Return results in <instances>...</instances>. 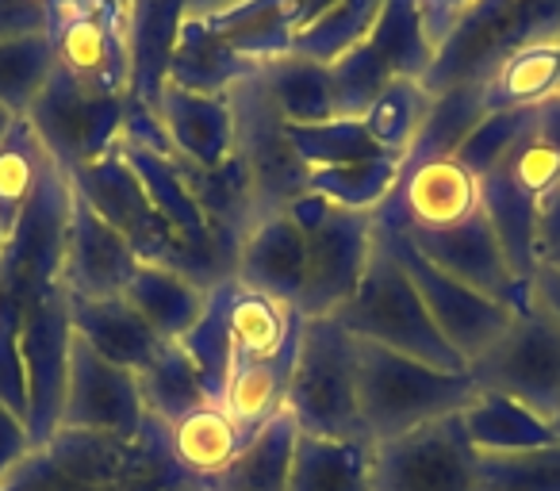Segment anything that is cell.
Returning a JSON list of instances; mask_svg holds the SVG:
<instances>
[{
  "instance_id": "cell-1",
  "label": "cell",
  "mask_w": 560,
  "mask_h": 491,
  "mask_svg": "<svg viewBox=\"0 0 560 491\" xmlns=\"http://www.w3.org/2000/svg\"><path fill=\"white\" fill-rule=\"evenodd\" d=\"M70 185L81 200H89V208L96 215H104L119 234L127 238V246L135 250V258L147 266H165L177 269L180 277H188L200 289H219L223 281L234 277V266L219 254H208L200 246H192L188 238H180L162 211L150 203L147 188L139 185L135 169L119 154V142L101 154L96 162H85L78 169H70Z\"/></svg>"
},
{
  "instance_id": "cell-2",
  "label": "cell",
  "mask_w": 560,
  "mask_h": 491,
  "mask_svg": "<svg viewBox=\"0 0 560 491\" xmlns=\"http://www.w3.org/2000/svg\"><path fill=\"white\" fill-rule=\"evenodd\" d=\"M476 391L468 369L445 373L358 338V411L369 442H388L445 414H460Z\"/></svg>"
},
{
  "instance_id": "cell-3",
  "label": "cell",
  "mask_w": 560,
  "mask_h": 491,
  "mask_svg": "<svg viewBox=\"0 0 560 491\" xmlns=\"http://www.w3.org/2000/svg\"><path fill=\"white\" fill-rule=\"evenodd\" d=\"M545 43H560V0H476L438 47L422 85L434 96L483 85L503 58Z\"/></svg>"
},
{
  "instance_id": "cell-4",
  "label": "cell",
  "mask_w": 560,
  "mask_h": 491,
  "mask_svg": "<svg viewBox=\"0 0 560 491\" xmlns=\"http://www.w3.org/2000/svg\"><path fill=\"white\" fill-rule=\"evenodd\" d=\"M284 411L304 434L369 442L358 411V338L335 319H300Z\"/></svg>"
},
{
  "instance_id": "cell-5",
  "label": "cell",
  "mask_w": 560,
  "mask_h": 491,
  "mask_svg": "<svg viewBox=\"0 0 560 491\" xmlns=\"http://www.w3.org/2000/svg\"><path fill=\"white\" fill-rule=\"evenodd\" d=\"M353 338H365L384 350H396L404 358H415L422 365L445 369V373H465V361L450 350L438 327L430 323L427 307H422L419 292H415L411 277L404 273L392 250L384 246L381 231H376V246L369 269L361 277L358 292L350 304L335 315Z\"/></svg>"
},
{
  "instance_id": "cell-6",
  "label": "cell",
  "mask_w": 560,
  "mask_h": 491,
  "mask_svg": "<svg viewBox=\"0 0 560 491\" xmlns=\"http://www.w3.org/2000/svg\"><path fill=\"white\" fill-rule=\"evenodd\" d=\"M289 215L300 223L307 246L304 289H300L296 300L300 319L338 315L358 292L369 258H373L376 215L338 208V203L323 200L315 192H304L300 200H292Z\"/></svg>"
},
{
  "instance_id": "cell-7",
  "label": "cell",
  "mask_w": 560,
  "mask_h": 491,
  "mask_svg": "<svg viewBox=\"0 0 560 491\" xmlns=\"http://www.w3.org/2000/svg\"><path fill=\"white\" fill-rule=\"evenodd\" d=\"M226 96L234 112V162L246 177L254 223L289 211L292 200H300L312 185V169L300 162L289 142V119L280 116L277 101L265 89L261 70Z\"/></svg>"
},
{
  "instance_id": "cell-8",
  "label": "cell",
  "mask_w": 560,
  "mask_h": 491,
  "mask_svg": "<svg viewBox=\"0 0 560 491\" xmlns=\"http://www.w3.org/2000/svg\"><path fill=\"white\" fill-rule=\"evenodd\" d=\"M43 449L93 491H177L192 480L173 453L170 426L158 419H147L139 437L55 430Z\"/></svg>"
},
{
  "instance_id": "cell-9",
  "label": "cell",
  "mask_w": 560,
  "mask_h": 491,
  "mask_svg": "<svg viewBox=\"0 0 560 491\" xmlns=\"http://www.w3.org/2000/svg\"><path fill=\"white\" fill-rule=\"evenodd\" d=\"M480 391H495L541 419H560V330L537 307H522L506 330L468 365Z\"/></svg>"
},
{
  "instance_id": "cell-10",
  "label": "cell",
  "mask_w": 560,
  "mask_h": 491,
  "mask_svg": "<svg viewBox=\"0 0 560 491\" xmlns=\"http://www.w3.org/2000/svg\"><path fill=\"white\" fill-rule=\"evenodd\" d=\"M55 70L101 96H131L127 0H50Z\"/></svg>"
},
{
  "instance_id": "cell-11",
  "label": "cell",
  "mask_w": 560,
  "mask_h": 491,
  "mask_svg": "<svg viewBox=\"0 0 560 491\" xmlns=\"http://www.w3.org/2000/svg\"><path fill=\"white\" fill-rule=\"evenodd\" d=\"M373 491H488L460 414L373 442Z\"/></svg>"
},
{
  "instance_id": "cell-12",
  "label": "cell",
  "mask_w": 560,
  "mask_h": 491,
  "mask_svg": "<svg viewBox=\"0 0 560 491\" xmlns=\"http://www.w3.org/2000/svg\"><path fill=\"white\" fill-rule=\"evenodd\" d=\"M376 231H381L384 246L392 250V258L404 266V273L411 277L415 292H419L422 307H427L430 323L438 327V335L450 342V350L465 361V369L495 342L506 330V323L514 319V312L499 300L483 296V292L468 289V284L453 281L450 273H442L438 266H430L411 242L388 226L384 219H376Z\"/></svg>"
},
{
  "instance_id": "cell-13",
  "label": "cell",
  "mask_w": 560,
  "mask_h": 491,
  "mask_svg": "<svg viewBox=\"0 0 560 491\" xmlns=\"http://www.w3.org/2000/svg\"><path fill=\"white\" fill-rule=\"evenodd\" d=\"M124 116L127 96H101L66 78L62 70L50 73L43 93L27 108V124L66 173L108 154L124 135Z\"/></svg>"
},
{
  "instance_id": "cell-14",
  "label": "cell",
  "mask_w": 560,
  "mask_h": 491,
  "mask_svg": "<svg viewBox=\"0 0 560 491\" xmlns=\"http://www.w3.org/2000/svg\"><path fill=\"white\" fill-rule=\"evenodd\" d=\"M73 350V307L70 292L58 281L24 312L20 327V361L27 381V430L35 445H47L58 430L66 396V369Z\"/></svg>"
},
{
  "instance_id": "cell-15",
  "label": "cell",
  "mask_w": 560,
  "mask_h": 491,
  "mask_svg": "<svg viewBox=\"0 0 560 491\" xmlns=\"http://www.w3.org/2000/svg\"><path fill=\"white\" fill-rule=\"evenodd\" d=\"M147 419L139 373L101 358L93 346L73 335L58 430H101L116 437H139Z\"/></svg>"
},
{
  "instance_id": "cell-16",
  "label": "cell",
  "mask_w": 560,
  "mask_h": 491,
  "mask_svg": "<svg viewBox=\"0 0 560 491\" xmlns=\"http://www.w3.org/2000/svg\"><path fill=\"white\" fill-rule=\"evenodd\" d=\"M483 211L480 177L468 173L457 157H430V162L407 165L396 192L384 200L376 219L407 234L450 231L468 223Z\"/></svg>"
},
{
  "instance_id": "cell-17",
  "label": "cell",
  "mask_w": 560,
  "mask_h": 491,
  "mask_svg": "<svg viewBox=\"0 0 560 491\" xmlns=\"http://www.w3.org/2000/svg\"><path fill=\"white\" fill-rule=\"evenodd\" d=\"M399 234L411 242L430 266L450 273L453 281L499 300V304H506L511 312L529 307V284H522L518 277H514L511 261H506L503 246H499L495 231H491L483 211L468 219V223L450 226V231H427V234L399 231Z\"/></svg>"
},
{
  "instance_id": "cell-18",
  "label": "cell",
  "mask_w": 560,
  "mask_h": 491,
  "mask_svg": "<svg viewBox=\"0 0 560 491\" xmlns=\"http://www.w3.org/2000/svg\"><path fill=\"white\" fill-rule=\"evenodd\" d=\"M139 269V258L127 246V238L89 208L73 192L70 219H66V238H62V284L73 300H112L124 296L127 281Z\"/></svg>"
},
{
  "instance_id": "cell-19",
  "label": "cell",
  "mask_w": 560,
  "mask_h": 491,
  "mask_svg": "<svg viewBox=\"0 0 560 491\" xmlns=\"http://www.w3.org/2000/svg\"><path fill=\"white\" fill-rule=\"evenodd\" d=\"M304 231L289 211H277V215L257 219L246 231L238 246V261H234V281L249 292H261V296L296 307L300 289H304Z\"/></svg>"
},
{
  "instance_id": "cell-20",
  "label": "cell",
  "mask_w": 560,
  "mask_h": 491,
  "mask_svg": "<svg viewBox=\"0 0 560 491\" xmlns=\"http://www.w3.org/2000/svg\"><path fill=\"white\" fill-rule=\"evenodd\" d=\"M158 124H162L170 147L180 157L196 165H215L234 157V112L231 96H203L185 93L177 85H165L154 108Z\"/></svg>"
},
{
  "instance_id": "cell-21",
  "label": "cell",
  "mask_w": 560,
  "mask_h": 491,
  "mask_svg": "<svg viewBox=\"0 0 560 491\" xmlns=\"http://www.w3.org/2000/svg\"><path fill=\"white\" fill-rule=\"evenodd\" d=\"M119 154H124V162L135 169L139 185L147 188L150 203L162 211L165 223H170L180 238H188L192 246H200V250H208V254H219V258H226L231 266L238 261V250H234L223 234H215V226L203 219V211L196 208V200L188 196L185 177H180L177 162H173L177 150H173V154H158V150L139 147V142L119 135Z\"/></svg>"
},
{
  "instance_id": "cell-22",
  "label": "cell",
  "mask_w": 560,
  "mask_h": 491,
  "mask_svg": "<svg viewBox=\"0 0 560 491\" xmlns=\"http://www.w3.org/2000/svg\"><path fill=\"white\" fill-rule=\"evenodd\" d=\"M185 0H127V43H131V101L154 112L165 89L170 58L177 47Z\"/></svg>"
},
{
  "instance_id": "cell-23",
  "label": "cell",
  "mask_w": 560,
  "mask_h": 491,
  "mask_svg": "<svg viewBox=\"0 0 560 491\" xmlns=\"http://www.w3.org/2000/svg\"><path fill=\"white\" fill-rule=\"evenodd\" d=\"M261 70L249 58L234 55L223 39L208 27V20H180L177 47L170 58V73L165 85H177L185 93H203V96H226L234 85L249 81Z\"/></svg>"
},
{
  "instance_id": "cell-24",
  "label": "cell",
  "mask_w": 560,
  "mask_h": 491,
  "mask_svg": "<svg viewBox=\"0 0 560 491\" xmlns=\"http://www.w3.org/2000/svg\"><path fill=\"white\" fill-rule=\"evenodd\" d=\"M124 300L162 342H180L200 323V315L208 312L211 292L192 284L188 277H180L177 269L139 261V269H135L124 289Z\"/></svg>"
},
{
  "instance_id": "cell-25",
  "label": "cell",
  "mask_w": 560,
  "mask_h": 491,
  "mask_svg": "<svg viewBox=\"0 0 560 491\" xmlns=\"http://www.w3.org/2000/svg\"><path fill=\"white\" fill-rule=\"evenodd\" d=\"M223 300H226V335H231L234 365L238 361L277 358L289 346H296L300 312L292 304H280L272 296L242 289L234 277L223 284Z\"/></svg>"
},
{
  "instance_id": "cell-26",
  "label": "cell",
  "mask_w": 560,
  "mask_h": 491,
  "mask_svg": "<svg viewBox=\"0 0 560 491\" xmlns=\"http://www.w3.org/2000/svg\"><path fill=\"white\" fill-rule=\"evenodd\" d=\"M300 426L289 411L272 414L249 434L238 457L219 476L203 480V491H289L292 457H296Z\"/></svg>"
},
{
  "instance_id": "cell-27",
  "label": "cell",
  "mask_w": 560,
  "mask_h": 491,
  "mask_svg": "<svg viewBox=\"0 0 560 491\" xmlns=\"http://www.w3.org/2000/svg\"><path fill=\"white\" fill-rule=\"evenodd\" d=\"M73 335L81 342L93 346L101 358L116 361L124 369H147L150 358L158 353L162 338L147 327V323L135 315V307H127L124 296L112 300H73Z\"/></svg>"
},
{
  "instance_id": "cell-28",
  "label": "cell",
  "mask_w": 560,
  "mask_h": 491,
  "mask_svg": "<svg viewBox=\"0 0 560 491\" xmlns=\"http://www.w3.org/2000/svg\"><path fill=\"white\" fill-rule=\"evenodd\" d=\"M491 173H499L534 203L560 185V96L545 101L541 108H529L526 127Z\"/></svg>"
},
{
  "instance_id": "cell-29",
  "label": "cell",
  "mask_w": 560,
  "mask_h": 491,
  "mask_svg": "<svg viewBox=\"0 0 560 491\" xmlns=\"http://www.w3.org/2000/svg\"><path fill=\"white\" fill-rule=\"evenodd\" d=\"M289 491H373V442H346L300 430Z\"/></svg>"
},
{
  "instance_id": "cell-30",
  "label": "cell",
  "mask_w": 560,
  "mask_h": 491,
  "mask_svg": "<svg viewBox=\"0 0 560 491\" xmlns=\"http://www.w3.org/2000/svg\"><path fill=\"white\" fill-rule=\"evenodd\" d=\"M460 426H465L472 449L483 457L537 449V445H549L560 437L549 419L514 404V399L495 396V391H476L472 404L460 411Z\"/></svg>"
},
{
  "instance_id": "cell-31",
  "label": "cell",
  "mask_w": 560,
  "mask_h": 491,
  "mask_svg": "<svg viewBox=\"0 0 560 491\" xmlns=\"http://www.w3.org/2000/svg\"><path fill=\"white\" fill-rule=\"evenodd\" d=\"M139 391H142V404H147V414L165 422V426H177V422L188 419L192 411L215 404L180 342L158 346L150 365L139 369Z\"/></svg>"
},
{
  "instance_id": "cell-32",
  "label": "cell",
  "mask_w": 560,
  "mask_h": 491,
  "mask_svg": "<svg viewBox=\"0 0 560 491\" xmlns=\"http://www.w3.org/2000/svg\"><path fill=\"white\" fill-rule=\"evenodd\" d=\"M292 358L296 346H289L277 358L261 361H238L226 376V388L219 396V407L231 414L238 426H246L254 434L257 426L284 411V396H289V376H292Z\"/></svg>"
},
{
  "instance_id": "cell-33",
  "label": "cell",
  "mask_w": 560,
  "mask_h": 491,
  "mask_svg": "<svg viewBox=\"0 0 560 491\" xmlns=\"http://www.w3.org/2000/svg\"><path fill=\"white\" fill-rule=\"evenodd\" d=\"M170 442H173V453H177L180 468H185L192 480L203 483V480H211V476H219L238 457V449L249 442V430L238 426L219 404H208L188 414V419H180L177 426H170Z\"/></svg>"
},
{
  "instance_id": "cell-34",
  "label": "cell",
  "mask_w": 560,
  "mask_h": 491,
  "mask_svg": "<svg viewBox=\"0 0 560 491\" xmlns=\"http://www.w3.org/2000/svg\"><path fill=\"white\" fill-rule=\"evenodd\" d=\"M480 89H483L488 112L541 108L545 101H557L560 96V43L526 47V50H518V55L503 58Z\"/></svg>"
},
{
  "instance_id": "cell-35",
  "label": "cell",
  "mask_w": 560,
  "mask_h": 491,
  "mask_svg": "<svg viewBox=\"0 0 560 491\" xmlns=\"http://www.w3.org/2000/svg\"><path fill=\"white\" fill-rule=\"evenodd\" d=\"M208 27L234 55L249 58L257 66L292 55V43H296L300 32L289 0H254V4H242V9L226 12V16L208 20Z\"/></svg>"
},
{
  "instance_id": "cell-36",
  "label": "cell",
  "mask_w": 560,
  "mask_h": 491,
  "mask_svg": "<svg viewBox=\"0 0 560 491\" xmlns=\"http://www.w3.org/2000/svg\"><path fill=\"white\" fill-rule=\"evenodd\" d=\"M261 81L289 124H327V119H338V96L335 85H330L327 66L300 55H284L277 62L261 66Z\"/></svg>"
},
{
  "instance_id": "cell-37",
  "label": "cell",
  "mask_w": 560,
  "mask_h": 491,
  "mask_svg": "<svg viewBox=\"0 0 560 491\" xmlns=\"http://www.w3.org/2000/svg\"><path fill=\"white\" fill-rule=\"evenodd\" d=\"M365 43L396 78L407 81L427 78L438 55V47L427 35V24H422L419 0H384Z\"/></svg>"
},
{
  "instance_id": "cell-38",
  "label": "cell",
  "mask_w": 560,
  "mask_h": 491,
  "mask_svg": "<svg viewBox=\"0 0 560 491\" xmlns=\"http://www.w3.org/2000/svg\"><path fill=\"white\" fill-rule=\"evenodd\" d=\"M50 165H55V157L47 154L27 116L12 119L4 139H0V226H4V234L24 215Z\"/></svg>"
},
{
  "instance_id": "cell-39",
  "label": "cell",
  "mask_w": 560,
  "mask_h": 491,
  "mask_svg": "<svg viewBox=\"0 0 560 491\" xmlns=\"http://www.w3.org/2000/svg\"><path fill=\"white\" fill-rule=\"evenodd\" d=\"M483 116H488V104H483L480 85H460V89H450V93H438L434 101H430L427 119H422L419 139L407 150L404 169L407 165L430 162V157H453Z\"/></svg>"
},
{
  "instance_id": "cell-40",
  "label": "cell",
  "mask_w": 560,
  "mask_h": 491,
  "mask_svg": "<svg viewBox=\"0 0 560 491\" xmlns=\"http://www.w3.org/2000/svg\"><path fill=\"white\" fill-rule=\"evenodd\" d=\"M399 177H404V162L392 157V154H381V157H365V162L312 169V185H307V192L323 196V200L338 203V208L369 211V215H376V211L384 208V200L396 192Z\"/></svg>"
},
{
  "instance_id": "cell-41",
  "label": "cell",
  "mask_w": 560,
  "mask_h": 491,
  "mask_svg": "<svg viewBox=\"0 0 560 491\" xmlns=\"http://www.w3.org/2000/svg\"><path fill=\"white\" fill-rule=\"evenodd\" d=\"M430 101H434V93H427L422 81L396 78L373 104H369L361 124H365L369 139H373L384 154L404 162L407 150H411L415 139H419L422 119H427V112H430Z\"/></svg>"
},
{
  "instance_id": "cell-42",
  "label": "cell",
  "mask_w": 560,
  "mask_h": 491,
  "mask_svg": "<svg viewBox=\"0 0 560 491\" xmlns=\"http://www.w3.org/2000/svg\"><path fill=\"white\" fill-rule=\"evenodd\" d=\"M381 4L384 0H335V4H327L312 24L300 27L296 43H292V55L330 66L335 58H342L346 50H353L358 43L369 39Z\"/></svg>"
},
{
  "instance_id": "cell-43",
  "label": "cell",
  "mask_w": 560,
  "mask_h": 491,
  "mask_svg": "<svg viewBox=\"0 0 560 491\" xmlns=\"http://www.w3.org/2000/svg\"><path fill=\"white\" fill-rule=\"evenodd\" d=\"M50 73H55V47L47 32L0 39V108L9 116H27Z\"/></svg>"
},
{
  "instance_id": "cell-44",
  "label": "cell",
  "mask_w": 560,
  "mask_h": 491,
  "mask_svg": "<svg viewBox=\"0 0 560 491\" xmlns=\"http://www.w3.org/2000/svg\"><path fill=\"white\" fill-rule=\"evenodd\" d=\"M289 142L307 169H330V165H350L384 154L369 139L361 119H342V116L327 119V124H289Z\"/></svg>"
},
{
  "instance_id": "cell-45",
  "label": "cell",
  "mask_w": 560,
  "mask_h": 491,
  "mask_svg": "<svg viewBox=\"0 0 560 491\" xmlns=\"http://www.w3.org/2000/svg\"><path fill=\"white\" fill-rule=\"evenodd\" d=\"M226 284V281H223ZM223 284L219 289H211V300H208V312L200 315V323H196L192 330H188L185 338H180V346H185V353L192 358L196 373H200L203 388H208V396L219 404V396H223L226 388V376H231L234 369V353H231V335H226V300H223Z\"/></svg>"
},
{
  "instance_id": "cell-46",
  "label": "cell",
  "mask_w": 560,
  "mask_h": 491,
  "mask_svg": "<svg viewBox=\"0 0 560 491\" xmlns=\"http://www.w3.org/2000/svg\"><path fill=\"white\" fill-rule=\"evenodd\" d=\"M480 480L488 491H560V437L522 453H480Z\"/></svg>"
},
{
  "instance_id": "cell-47",
  "label": "cell",
  "mask_w": 560,
  "mask_h": 491,
  "mask_svg": "<svg viewBox=\"0 0 560 491\" xmlns=\"http://www.w3.org/2000/svg\"><path fill=\"white\" fill-rule=\"evenodd\" d=\"M327 70H330V85H335V96H338V116L342 119H361L369 112V104L396 81V73L373 55L369 43H358L353 50H346Z\"/></svg>"
},
{
  "instance_id": "cell-48",
  "label": "cell",
  "mask_w": 560,
  "mask_h": 491,
  "mask_svg": "<svg viewBox=\"0 0 560 491\" xmlns=\"http://www.w3.org/2000/svg\"><path fill=\"white\" fill-rule=\"evenodd\" d=\"M526 116H529V108L488 112V116L476 124V131L460 142V150L453 157H457L468 173H476V177H488V173L506 157V150L514 147L518 131L526 127Z\"/></svg>"
},
{
  "instance_id": "cell-49",
  "label": "cell",
  "mask_w": 560,
  "mask_h": 491,
  "mask_svg": "<svg viewBox=\"0 0 560 491\" xmlns=\"http://www.w3.org/2000/svg\"><path fill=\"white\" fill-rule=\"evenodd\" d=\"M0 491H93L81 480H73L47 449H35L27 460H20L4 480H0Z\"/></svg>"
},
{
  "instance_id": "cell-50",
  "label": "cell",
  "mask_w": 560,
  "mask_h": 491,
  "mask_svg": "<svg viewBox=\"0 0 560 491\" xmlns=\"http://www.w3.org/2000/svg\"><path fill=\"white\" fill-rule=\"evenodd\" d=\"M39 445L32 442V430H27V419L20 411H12L9 404H0V480L27 460Z\"/></svg>"
},
{
  "instance_id": "cell-51",
  "label": "cell",
  "mask_w": 560,
  "mask_h": 491,
  "mask_svg": "<svg viewBox=\"0 0 560 491\" xmlns=\"http://www.w3.org/2000/svg\"><path fill=\"white\" fill-rule=\"evenodd\" d=\"M50 0H0V39L47 32Z\"/></svg>"
},
{
  "instance_id": "cell-52",
  "label": "cell",
  "mask_w": 560,
  "mask_h": 491,
  "mask_svg": "<svg viewBox=\"0 0 560 491\" xmlns=\"http://www.w3.org/2000/svg\"><path fill=\"white\" fill-rule=\"evenodd\" d=\"M419 4H422V24H427L430 43L442 47L453 27H457V20L472 9L476 0H419Z\"/></svg>"
},
{
  "instance_id": "cell-53",
  "label": "cell",
  "mask_w": 560,
  "mask_h": 491,
  "mask_svg": "<svg viewBox=\"0 0 560 491\" xmlns=\"http://www.w3.org/2000/svg\"><path fill=\"white\" fill-rule=\"evenodd\" d=\"M529 307L545 312L560 330V261H541L529 277Z\"/></svg>"
},
{
  "instance_id": "cell-54",
  "label": "cell",
  "mask_w": 560,
  "mask_h": 491,
  "mask_svg": "<svg viewBox=\"0 0 560 491\" xmlns=\"http://www.w3.org/2000/svg\"><path fill=\"white\" fill-rule=\"evenodd\" d=\"M242 4H254V0H185V16L188 20H215L226 12L242 9Z\"/></svg>"
},
{
  "instance_id": "cell-55",
  "label": "cell",
  "mask_w": 560,
  "mask_h": 491,
  "mask_svg": "<svg viewBox=\"0 0 560 491\" xmlns=\"http://www.w3.org/2000/svg\"><path fill=\"white\" fill-rule=\"evenodd\" d=\"M12 119H16V116H9V112L0 108V139H4V131H9V124H12Z\"/></svg>"
},
{
  "instance_id": "cell-56",
  "label": "cell",
  "mask_w": 560,
  "mask_h": 491,
  "mask_svg": "<svg viewBox=\"0 0 560 491\" xmlns=\"http://www.w3.org/2000/svg\"><path fill=\"white\" fill-rule=\"evenodd\" d=\"M177 491H203V483L200 480H188L185 488H177Z\"/></svg>"
},
{
  "instance_id": "cell-57",
  "label": "cell",
  "mask_w": 560,
  "mask_h": 491,
  "mask_svg": "<svg viewBox=\"0 0 560 491\" xmlns=\"http://www.w3.org/2000/svg\"><path fill=\"white\" fill-rule=\"evenodd\" d=\"M4 238H9V234H4V226H0V250H4Z\"/></svg>"
},
{
  "instance_id": "cell-58",
  "label": "cell",
  "mask_w": 560,
  "mask_h": 491,
  "mask_svg": "<svg viewBox=\"0 0 560 491\" xmlns=\"http://www.w3.org/2000/svg\"><path fill=\"white\" fill-rule=\"evenodd\" d=\"M552 426H557V434H560V419H557V422H552Z\"/></svg>"
}]
</instances>
